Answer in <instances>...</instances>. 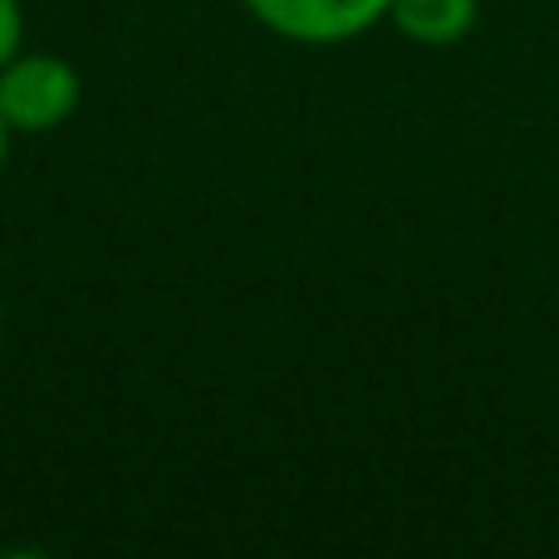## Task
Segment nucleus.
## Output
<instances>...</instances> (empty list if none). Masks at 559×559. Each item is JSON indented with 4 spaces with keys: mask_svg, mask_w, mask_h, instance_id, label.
<instances>
[{
    "mask_svg": "<svg viewBox=\"0 0 559 559\" xmlns=\"http://www.w3.org/2000/svg\"><path fill=\"white\" fill-rule=\"evenodd\" d=\"M246 10L295 45H344L388 20V0H246Z\"/></svg>",
    "mask_w": 559,
    "mask_h": 559,
    "instance_id": "nucleus-2",
    "label": "nucleus"
},
{
    "mask_svg": "<svg viewBox=\"0 0 559 559\" xmlns=\"http://www.w3.org/2000/svg\"><path fill=\"white\" fill-rule=\"evenodd\" d=\"M84 79L69 59L45 49H20L10 64H0V114L10 133H55L79 114Z\"/></svg>",
    "mask_w": 559,
    "mask_h": 559,
    "instance_id": "nucleus-1",
    "label": "nucleus"
},
{
    "mask_svg": "<svg viewBox=\"0 0 559 559\" xmlns=\"http://www.w3.org/2000/svg\"><path fill=\"white\" fill-rule=\"evenodd\" d=\"M20 49H25V10L20 0H0V64H10Z\"/></svg>",
    "mask_w": 559,
    "mask_h": 559,
    "instance_id": "nucleus-4",
    "label": "nucleus"
},
{
    "mask_svg": "<svg viewBox=\"0 0 559 559\" xmlns=\"http://www.w3.org/2000/svg\"><path fill=\"white\" fill-rule=\"evenodd\" d=\"M10 138H15V133H10L5 114H0V167H5V153H10Z\"/></svg>",
    "mask_w": 559,
    "mask_h": 559,
    "instance_id": "nucleus-5",
    "label": "nucleus"
},
{
    "mask_svg": "<svg viewBox=\"0 0 559 559\" xmlns=\"http://www.w3.org/2000/svg\"><path fill=\"white\" fill-rule=\"evenodd\" d=\"M481 20V0H388V25L423 49H452Z\"/></svg>",
    "mask_w": 559,
    "mask_h": 559,
    "instance_id": "nucleus-3",
    "label": "nucleus"
}]
</instances>
